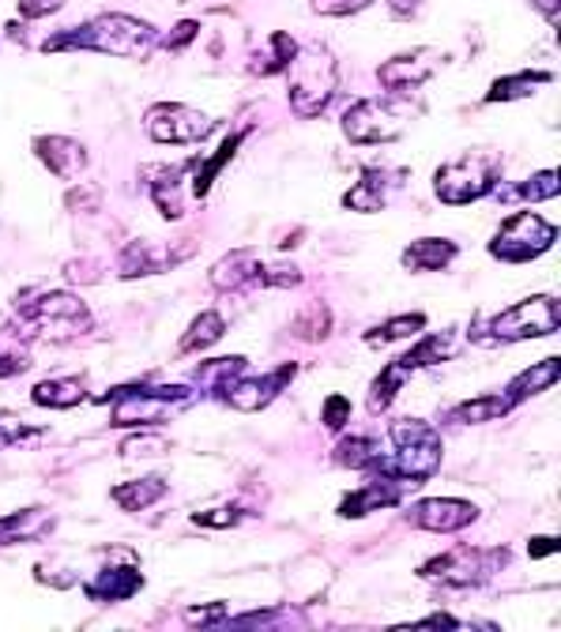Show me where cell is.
<instances>
[{"instance_id":"4fadbf2b","label":"cell","mask_w":561,"mask_h":632,"mask_svg":"<svg viewBox=\"0 0 561 632\" xmlns=\"http://www.w3.org/2000/svg\"><path fill=\"white\" fill-rule=\"evenodd\" d=\"M207 283L215 286L218 294H245V290H272V264L261 261L256 248H234L231 256H223L212 272H207Z\"/></svg>"},{"instance_id":"ffe728a7","label":"cell","mask_w":561,"mask_h":632,"mask_svg":"<svg viewBox=\"0 0 561 632\" xmlns=\"http://www.w3.org/2000/svg\"><path fill=\"white\" fill-rule=\"evenodd\" d=\"M38 159L50 166V174H57L61 181H75L88 170V151H83L80 140L69 136H38L34 140Z\"/></svg>"},{"instance_id":"8fae6325","label":"cell","mask_w":561,"mask_h":632,"mask_svg":"<svg viewBox=\"0 0 561 632\" xmlns=\"http://www.w3.org/2000/svg\"><path fill=\"white\" fill-rule=\"evenodd\" d=\"M144 129L155 143H200L215 132V121L182 102H159L147 110Z\"/></svg>"},{"instance_id":"4dcf8cb0","label":"cell","mask_w":561,"mask_h":632,"mask_svg":"<svg viewBox=\"0 0 561 632\" xmlns=\"http://www.w3.org/2000/svg\"><path fill=\"white\" fill-rule=\"evenodd\" d=\"M339 467H350V471H380V463H385V456H380V445L374 437H344L336 445V452H332Z\"/></svg>"},{"instance_id":"4316f807","label":"cell","mask_w":561,"mask_h":632,"mask_svg":"<svg viewBox=\"0 0 561 632\" xmlns=\"http://www.w3.org/2000/svg\"><path fill=\"white\" fill-rule=\"evenodd\" d=\"M249 361L242 358V354H231V358H212V361H200L193 369V385L204 391V396H223L226 385L237 380L245 373Z\"/></svg>"},{"instance_id":"8992f818","label":"cell","mask_w":561,"mask_h":632,"mask_svg":"<svg viewBox=\"0 0 561 632\" xmlns=\"http://www.w3.org/2000/svg\"><path fill=\"white\" fill-rule=\"evenodd\" d=\"M290 80V110L298 118H320L336 99L339 88V64L325 45H306L294 53L290 69L283 72Z\"/></svg>"},{"instance_id":"d6986e66","label":"cell","mask_w":561,"mask_h":632,"mask_svg":"<svg viewBox=\"0 0 561 632\" xmlns=\"http://www.w3.org/2000/svg\"><path fill=\"white\" fill-rule=\"evenodd\" d=\"M396 188H399V174H388V170H380V166H366L355 185L347 188L344 207L358 211V215H374V211L388 207V200H392Z\"/></svg>"},{"instance_id":"7c38bea8","label":"cell","mask_w":561,"mask_h":632,"mask_svg":"<svg viewBox=\"0 0 561 632\" xmlns=\"http://www.w3.org/2000/svg\"><path fill=\"white\" fill-rule=\"evenodd\" d=\"M294 377H298V366H294V361H283L279 369L264 373V377H245V373H242V377L226 385L223 404L242 410V415H256V410L272 407L275 399H279V391L287 388Z\"/></svg>"},{"instance_id":"f35d334b","label":"cell","mask_w":561,"mask_h":632,"mask_svg":"<svg viewBox=\"0 0 561 632\" xmlns=\"http://www.w3.org/2000/svg\"><path fill=\"white\" fill-rule=\"evenodd\" d=\"M42 437H45L42 426H31V421H23L19 415L0 410V448H31Z\"/></svg>"},{"instance_id":"cb8c5ba5","label":"cell","mask_w":561,"mask_h":632,"mask_svg":"<svg viewBox=\"0 0 561 632\" xmlns=\"http://www.w3.org/2000/svg\"><path fill=\"white\" fill-rule=\"evenodd\" d=\"M517 407L520 404L512 396H506V391H490V396H475V399H468V404L452 407L449 421H460V426H487V421L509 418Z\"/></svg>"},{"instance_id":"7dc6e473","label":"cell","mask_w":561,"mask_h":632,"mask_svg":"<svg viewBox=\"0 0 561 632\" xmlns=\"http://www.w3.org/2000/svg\"><path fill=\"white\" fill-rule=\"evenodd\" d=\"M196 31H200V23H193V19H185V23H177L174 27V34L166 38V50H182V45H188L196 38Z\"/></svg>"},{"instance_id":"7402d4cb","label":"cell","mask_w":561,"mask_h":632,"mask_svg":"<svg viewBox=\"0 0 561 632\" xmlns=\"http://www.w3.org/2000/svg\"><path fill=\"white\" fill-rule=\"evenodd\" d=\"M456 253H460V245L449 242V237H418V242H411L404 248V267L407 272H445Z\"/></svg>"},{"instance_id":"f546056e","label":"cell","mask_w":561,"mask_h":632,"mask_svg":"<svg viewBox=\"0 0 561 632\" xmlns=\"http://www.w3.org/2000/svg\"><path fill=\"white\" fill-rule=\"evenodd\" d=\"M242 140H245V132H234V136H231V140H226V143H223V147H218V151H215V155H212V159H207V162H200V159H193V170H196V174H193V177H188V181H193V185H188V193H193L196 200H204L207 193H212L215 177H218V174H223V166H226V162H231V159L237 155V147H242Z\"/></svg>"},{"instance_id":"9c48e42d","label":"cell","mask_w":561,"mask_h":632,"mask_svg":"<svg viewBox=\"0 0 561 632\" xmlns=\"http://www.w3.org/2000/svg\"><path fill=\"white\" fill-rule=\"evenodd\" d=\"M490 343H520V339H543L561 328V305L554 294H536L524 298L498 316H490Z\"/></svg>"},{"instance_id":"3957f363","label":"cell","mask_w":561,"mask_h":632,"mask_svg":"<svg viewBox=\"0 0 561 632\" xmlns=\"http://www.w3.org/2000/svg\"><path fill=\"white\" fill-rule=\"evenodd\" d=\"M91 332V309L75 294L53 290L42 294L38 302L16 305V339H50L69 343L75 335Z\"/></svg>"},{"instance_id":"681fc988","label":"cell","mask_w":561,"mask_h":632,"mask_svg":"<svg viewBox=\"0 0 561 632\" xmlns=\"http://www.w3.org/2000/svg\"><path fill=\"white\" fill-rule=\"evenodd\" d=\"M456 625H460V621L449 614H430V618L415 621V629H456Z\"/></svg>"},{"instance_id":"5b68a950","label":"cell","mask_w":561,"mask_h":632,"mask_svg":"<svg viewBox=\"0 0 561 632\" xmlns=\"http://www.w3.org/2000/svg\"><path fill=\"white\" fill-rule=\"evenodd\" d=\"M501 170H506V159L498 151H463L434 174V193L449 207L475 204L501 185Z\"/></svg>"},{"instance_id":"30bf717a","label":"cell","mask_w":561,"mask_h":632,"mask_svg":"<svg viewBox=\"0 0 561 632\" xmlns=\"http://www.w3.org/2000/svg\"><path fill=\"white\" fill-rule=\"evenodd\" d=\"M407 110H399L392 99H363L344 113V136L358 147H374V143H392L404 136Z\"/></svg>"},{"instance_id":"603a6c76","label":"cell","mask_w":561,"mask_h":632,"mask_svg":"<svg viewBox=\"0 0 561 632\" xmlns=\"http://www.w3.org/2000/svg\"><path fill=\"white\" fill-rule=\"evenodd\" d=\"M53 531V516L45 509H23L0 516V546H19V542H38Z\"/></svg>"},{"instance_id":"7a4b0ae2","label":"cell","mask_w":561,"mask_h":632,"mask_svg":"<svg viewBox=\"0 0 561 632\" xmlns=\"http://www.w3.org/2000/svg\"><path fill=\"white\" fill-rule=\"evenodd\" d=\"M388 440H392L396 452L385 456L380 471L404 478L411 486H422L441 471V459H445V445H441V434L437 426L422 418H396L388 426Z\"/></svg>"},{"instance_id":"1f68e13d","label":"cell","mask_w":561,"mask_h":632,"mask_svg":"<svg viewBox=\"0 0 561 632\" xmlns=\"http://www.w3.org/2000/svg\"><path fill=\"white\" fill-rule=\"evenodd\" d=\"M407 380H411V373L399 366L396 358L388 361V366L374 377V385H369V399H366L369 415H385V410L396 404V396H399V391H404Z\"/></svg>"},{"instance_id":"e575fe53","label":"cell","mask_w":561,"mask_h":632,"mask_svg":"<svg viewBox=\"0 0 561 632\" xmlns=\"http://www.w3.org/2000/svg\"><path fill=\"white\" fill-rule=\"evenodd\" d=\"M422 328H426V313H399V316H388L377 328H369L363 339L369 347H388V343H399V339H415Z\"/></svg>"},{"instance_id":"bcb514c9","label":"cell","mask_w":561,"mask_h":632,"mask_svg":"<svg viewBox=\"0 0 561 632\" xmlns=\"http://www.w3.org/2000/svg\"><path fill=\"white\" fill-rule=\"evenodd\" d=\"M57 8H64V0H19V16L23 19H42Z\"/></svg>"},{"instance_id":"f6af8a7d","label":"cell","mask_w":561,"mask_h":632,"mask_svg":"<svg viewBox=\"0 0 561 632\" xmlns=\"http://www.w3.org/2000/svg\"><path fill=\"white\" fill-rule=\"evenodd\" d=\"M193 523L200 527H234L242 523V509H212V512H196Z\"/></svg>"},{"instance_id":"83f0119b","label":"cell","mask_w":561,"mask_h":632,"mask_svg":"<svg viewBox=\"0 0 561 632\" xmlns=\"http://www.w3.org/2000/svg\"><path fill=\"white\" fill-rule=\"evenodd\" d=\"M31 399L38 407H50V410H72L88 399V385H83L80 377H53L34 385Z\"/></svg>"},{"instance_id":"5bb4252c","label":"cell","mask_w":561,"mask_h":632,"mask_svg":"<svg viewBox=\"0 0 561 632\" xmlns=\"http://www.w3.org/2000/svg\"><path fill=\"white\" fill-rule=\"evenodd\" d=\"M475 520H479V509L471 501H456V497H426L407 509V523L434 534H456Z\"/></svg>"},{"instance_id":"8d00e7d4","label":"cell","mask_w":561,"mask_h":632,"mask_svg":"<svg viewBox=\"0 0 561 632\" xmlns=\"http://www.w3.org/2000/svg\"><path fill=\"white\" fill-rule=\"evenodd\" d=\"M290 332H294V339H306V343L328 339V332H332V313H328V305H325V302H309L306 309L294 316Z\"/></svg>"},{"instance_id":"52a82bcc","label":"cell","mask_w":561,"mask_h":632,"mask_svg":"<svg viewBox=\"0 0 561 632\" xmlns=\"http://www.w3.org/2000/svg\"><path fill=\"white\" fill-rule=\"evenodd\" d=\"M506 564H509L506 546H493V550H482V546H452L441 558L426 561L422 569H418V577L445 583V588H479V583L498 577Z\"/></svg>"},{"instance_id":"d4e9b609","label":"cell","mask_w":561,"mask_h":632,"mask_svg":"<svg viewBox=\"0 0 561 632\" xmlns=\"http://www.w3.org/2000/svg\"><path fill=\"white\" fill-rule=\"evenodd\" d=\"M170 493V482L159 475H147V478H136V482H121L110 490V501L118 504V509L125 512H144L151 509L155 501H163V497Z\"/></svg>"},{"instance_id":"816d5d0a","label":"cell","mask_w":561,"mask_h":632,"mask_svg":"<svg viewBox=\"0 0 561 632\" xmlns=\"http://www.w3.org/2000/svg\"><path fill=\"white\" fill-rule=\"evenodd\" d=\"M182 4H188V0H182Z\"/></svg>"},{"instance_id":"ee69618b","label":"cell","mask_w":561,"mask_h":632,"mask_svg":"<svg viewBox=\"0 0 561 632\" xmlns=\"http://www.w3.org/2000/svg\"><path fill=\"white\" fill-rule=\"evenodd\" d=\"M185 621H188V625H215V621H231V614H226L223 602H215V606H193V610H185Z\"/></svg>"},{"instance_id":"44dd1931","label":"cell","mask_w":561,"mask_h":632,"mask_svg":"<svg viewBox=\"0 0 561 632\" xmlns=\"http://www.w3.org/2000/svg\"><path fill=\"white\" fill-rule=\"evenodd\" d=\"M140 588H144V577H140L136 564H125V569H102L99 577L83 583V595L91 602H125L132 595H140Z\"/></svg>"},{"instance_id":"d590c367","label":"cell","mask_w":561,"mask_h":632,"mask_svg":"<svg viewBox=\"0 0 561 632\" xmlns=\"http://www.w3.org/2000/svg\"><path fill=\"white\" fill-rule=\"evenodd\" d=\"M554 75L550 72H517V75H506L498 80L493 88L487 91V102H517V99H531L536 88H543Z\"/></svg>"},{"instance_id":"9a60e30c","label":"cell","mask_w":561,"mask_h":632,"mask_svg":"<svg viewBox=\"0 0 561 632\" xmlns=\"http://www.w3.org/2000/svg\"><path fill=\"white\" fill-rule=\"evenodd\" d=\"M407 490H415V486L404 482V478H396L388 471H374L369 482H363L355 493H347L344 501H339V516H344V520H363L369 512L392 509V504L404 501Z\"/></svg>"},{"instance_id":"6da1fadb","label":"cell","mask_w":561,"mask_h":632,"mask_svg":"<svg viewBox=\"0 0 561 632\" xmlns=\"http://www.w3.org/2000/svg\"><path fill=\"white\" fill-rule=\"evenodd\" d=\"M159 45L155 27L144 19H132L121 12L94 16L91 23L69 27V31L45 38L42 50L61 53V50H88V53H110V57H129V61H144V57Z\"/></svg>"},{"instance_id":"277c9868","label":"cell","mask_w":561,"mask_h":632,"mask_svg":"<svg viewBox=\"0 0 561 632\" xmlns=\"http://www.w3.org/2000/svg\"><path fill=\"white\" fill-rule=\"evenodd\" d=\"M200 391L185 388V385H129V388H113L110 396H99L94 404L110 407V426L129 429V426H159L166 421V415L188 407Z\"/></svg>"},{"instance_id":"f907efd6","label":"cell","mask_w":561,"mask_h":632,"mask_svg":"<svg viewBox=\"0 0 561 632\" xmlns=\"http://www.w3.org/2000/svg\"><path fill=\"white\" fill-rule=\"evenodd\" d=\"M531 4L547 16V23H558V0H531Z\"/></svg>"},{"instance_id":"7bdbcfd3","label":"cell","mask_w":561,"mask_h":632,"mask_svg":"<svg viewBox=\"0 0 561 632\" xmlns=\"http://www.w3.org/2000/svg\"><path fill=\"white\" fill-rule=\"evenodd\" d=\"M374 0H313V12L320 16H355L363 12V8H369Z\"/></svg>"},{"instance_id":"ac0fdd59","label":"cell","mask_w":561,"mask_h":632,"mask_svg":"<svg viewBox=\"0 0 561 632\" xmlns=\"http://www.w3.org/2000/svg\"><path fill=\"white\" fill-rule=\"evenodd\" d=\"M188 170H193V159L188 162H177V166H151L147 170V193H151V204L159 207L163 218H182L185 215V181H188Z\"/></svg>"},{"instance_id":"e0dca14e","label":"cell","mask_w":561,"mask_h":632,"mask_svg":"<svg viewBox=\"0 0 561 632\" xmlns=\"http://www.w3.org/2000/svg\"><path fill=\"white\" fill-rule=\"evenodd\" d=\"M434 69H437V50H426L422 45V50L399 53V57H392V61L380 64L377 80L388 94H404V91L422 88V83L434 75Z\"/></svg>"},{"instance_id":"c3c4849f","label":"cell","mask_w":561,"mask_h":632,"mask_svg":"<svg viewBox=\"0 0 561 632\" xmlns=\"http://www.w3.org/2000/svg\"><path fill=\"white\" fill-rule=\"evenodd\" d=\"M528 553L531 558H550V553H558V539H550V534H543V539H531Z\"/></svg>"},{"instance_id":"60d3db41","label":"cell","mask_w":561,"mask_h":632,"mask_svg":"<svg viewBox=\"0 0 561 632\" xmlns=\"http://www.w3.org/2000/svg\"><path fill=\"white\" fill-rule=\"evenodd\" d=\"M31 369V354H27L19 343H0V377H19V373Z\"/></svg>"},{"instance_id":"836d02e7","label":"cell","mask_w":561,"mask_h":632,"mask_svg":"<svg viewBox=\"0 0 561 632\" xmlns=\"http://www.w3.org/2000/svg\"><path fill=\"white\" fill-rule=\"evenodd\" d=\"M294 53H298V42H294L287 31H272L268 34V50L256 53V61L249 64V69L256 75H283L290 69Z\"/></svg>"},{"instance_id":"74e56055","label":"cell","mask_w":561,"mask_h":632,"mask_svg":"<svg viewBox=\"0 0 561 632\" xmlns=\"http://www.w3.org/2000/svg\"><path fill=\"white\" fill-rule=\"evenodd\" d=\"M498 196H517V200H531V204H543V200H554L561 193V181L554 170H543V174H536V177H528L524 185H517V188H493Z\"/></svg>"},{"instance_id":"b9f144b4","label":"cell","mask_w":561,"mask_h":632,"mask_svg":"<svg viewBox=\"0 0 561 632\" xmlns=\"http://www.w3.org/2000/svg\"><path fill=\"white\" fill-rule=\"evenodd\" d=\"M320 421H325L332 434H339V429L350 421V399L339 396V391H332V396L325 399V407H320Z\"/></svg>"},{"instance_id":"484cf974","label":"cell","mask_w":561,"mask_h":632,"mask_svg":"<svg viewBox=\"0 0 561 632\" xmlns=\"http://www.w3.org/2000/svg\"><path fill=\"white\" fill-rule=\"evenodd\" d=\"M561 380V358H543V361H536L531 369L524 373H517V377L509 380V388H506V396H512L517 404H524V399L531 396H539V391H550Z\"/></svg>"},{"instance_id":"f1b7e54d","label":"cell","mask_w":561,"mask_h":632,"mask_svg":"<svg viewBox=\"0 0 561 632\" xmlns=\"http://www.w3.org/2000/svg\"><path fill=\"white\" fill-rule=\"evenodd\" d=\"M452 350H456L452 332H434V335H422V339H418L407 354H399L396 361L407 373H418V369H430V366H437V361L452 358Z\"/></svg>"},{"instance_id":"d6a6232c","label":"cell","mask_w":561,"mask_h":632,"mask_svg":"<svg viewBox=\"0 0 561 632\" xmlns=\"http://www.w3.org/2000/svg\"><path fill=\"white\" fill-rule=\"evenodd\" d=\"M223 335H226V316L218 309H204L193 324H188V332L182 335V347H177V350H182V354L207 350V347H215Z\"/></svg>"},{"instance_id":"ba28073f","label":"cell","mask_w":561,"mask_h":632,"mask_svg":"<svg viewBox=\"0 0 561 632\" xmlns=\"http://www.w3.org/2000/svg\"><path fill=\"white\" fill-rule=\"evenodd\" d=\"M558 242V226L547 223L539 211H517L512 218L501 223V230L490 242V256L501 264H528L543 256Z\"/></svg>"},{"instance_id":"2e32d148","label":"cell","mask_w":561,"mask_h":632,"mask_svg":"<svg viewBox=\"0 0 561 632\" xmlns=\"http://www.w3.org/2000/svg\"><path fill=\"white\" fill-rule=\"evenodd\" d=\"M196 245H155V242H129L118 256V275L121 279H140V275H159L182 264Z\"/></svg>"},{"instance_id":"ab89813d","label":"cell","mask_w":561,"mask_h":632,"mask_svg":"<svg viewBox=\"0 0 561 632\" xmlns=\"http://www.w3.org/2000/svg\"><path fill=\"white\" fill-rule=\"evenodd\" d=\"M170 452V440L159 434H136L121 440V456H163Z\"/></svg>"}]
</instances>
